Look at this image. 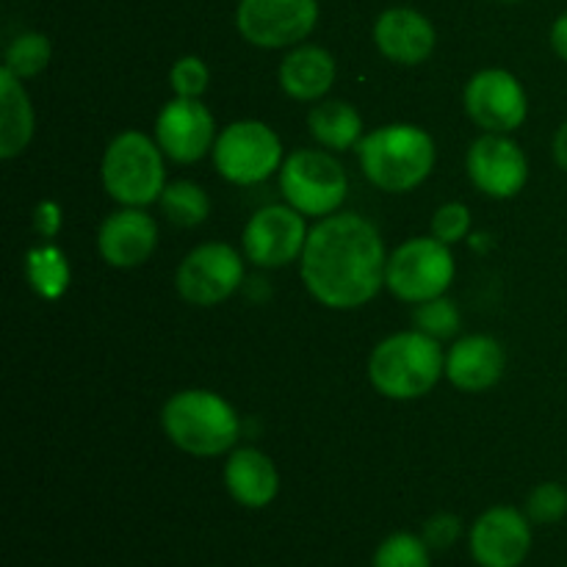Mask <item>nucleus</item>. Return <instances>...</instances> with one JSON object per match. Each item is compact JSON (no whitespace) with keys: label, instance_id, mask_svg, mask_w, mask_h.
<instances>
[{"label":"nucleus","instance_id":"1","mask_svg":"<svg viewBox=\"0 0 567 567\" xmlns=\"http://www.w3.org/2000/svg\"><path fill=\"white\" fill-rule=\"evenodd\" d=\"M385 244L374 221L360 214H332L310 227L299 271L316 302L354 310L385 286Z\"/></svg>","mask_w":567,"mask_h":567},{"label":"nucleus","instance_id":"2","mask_svg":"<svg viewBox=\"0 0 567 567\" xmlns=\"http://www.w3.org/2000/svg\"><path fill=\"white\" fill-rule=\"evenodd\" d=\"M358 158L371 186L388 194H404L432 175L437 150L424 127L393 122L360 138Z\"/></svg>","mask_w":567,"mask_h":567},{"label":"nucleus","instance_id":"3","mask_svg":"<svg viewBox=\"0 0 567 567\" xmlns=\"http://www.w3.org/2000/svg\"><path fill=\"white\" fill-rule=\"evenodd\" d=\"M161 426L172 446L194 457H221L241 437V419L233 404L205 388H188L166 399Z\"/></svg>","mask_w":567,"mask_h":567},{"label":"nucleus","instance_id":"4","mask_svg":"<svg viewBox=\"0 0 567 567\" xmlns=\"http://www.w3.org/2000/svg\"><path fill=\"white\" fill-rule=\"evenodd\" d=\"M446 374L441 341L421 330L396 332L374 347L369 358V380L377 393L393 402L421 399Z\"/></svg>","mask_w":567,"mask_h":567},{"label":"nucleus","instance_id":"5","mask_svg":"<svg viewBox=\"0 0 567 567\" xmlns=\"http://www.w3.org/2000/svg\"><path fill=\"white\" fill-rule=\"evenodd\" d=\"M103 188L125 208H147L158 203L166 188L164 150L142 131H125L103 153L100 164Z\"/></svg>","mask_w":567,"mask_h":567},{"label":"nucleus","instance_id":"6","mask_svg":"<svg viewBox=\"0 0 567 567\" xmlns=\"http://www.w3.org/2000/svg\"><path fill=\"white\" fill-rule=\"evenodd\" d=\"M280 192L302 216L324 219L338 214L349 194V177L341 161L327 150H293L280 166Z\"/></svg>","mask_w":567,"mask_h":567},{"label":"nucleus","instance_id":"7","mask_svg":"<svg viewBox=\"0 0 567 567\" xmlns=\"http://www.w3.org/2000/svg\"><path fill=\"white\" fill-rule=\"evenodd\" d=\"M454 255L449 244L435 236L408 238L399 244L385 264V286L408 305L443 297L454 280Z\"/></svg>","mask_w":567,"mask_h":567},{"label":"nucleus","instance_id":"8","mask_svg":"<svg viewBox=\"0 0 567 567\" xmlns=\"http://www.w3.org/2000/svg\"><path fill=\"white\" fill-rule=\"evenodd\" d=\"M214 166L233 186H255L280 172L282 142L266 122L238 120L230 122L216 136Z\"/></svg>","mask_w":567,"mask_h":567},{"label":"nucleus","instance_id":"9","mask_svg":"<svg viewBox=\"0 0 567 567\" xmlns=\"http://www.w3.org/2000/svg\"><path fill=\"white\" fill-rule=\"evenodd\" d=\"M319 22V0H238L236 28L264 50L297 48Z\"/></svg>","mask_w":567,"mask_h":567},{"label":"nucleus","instance_id":"10","mask_svg":"<svg viewBox=\"0 0 567 567\" xmlns=\"http://www.w3.org/2000/svg\"><path fill=\"white\" fill-rule=\"evenodd\" d=\"M244 282V258L230 244L208 241L181 260L175 288L188 305L214 308L230 299Z\"/></svg>","mask_w":567,"mask_h":567},{"label":"nucleus","instance_id":"11","mask_svg":"<svg viewBox=\"0 0 567 567\" xmlns=\"http://www.w3.org/2000/svg\"><path fill=\"white\" fill-rule=\"evenodd\" d=\"M308 216L291 205H266L244 227V255L260 269H282L302 258L308 244Z\"/></svg>","mask_w":567,"mask_h":567},{"label":"nucleus","instance_id":"12","mask_svg":"<svg viewBox=\"0 0 567 567\" xmlns=\"http://www.w3.org/2000/svg\"><path fill=\"white\" fill-rule=\"evenodd\" d=\"M463 103L474 125L485 133L518 131L529 114V97L518 78L507 70H482L465 83Z\"/></svg>","mask_w":567,"mask_h":567},{"label":"nucleus","instance_id":"13","mask_svg":"<svg viewBox=\"0 0 567 567\" xmlns=\"http://www.w3.org/2000/svg\"><path fill=\"white\" fill-rule=\"evenodd\" d=\"M471 183L493 199H513L529 183V161L509 133H485L465 155Z\"/></svg>","mask_w":567,"mask_h":567},{"label":"nucleus","instance_id":"14","mask_svg":"<svg viewBox=\"0 0 567 567\" xmlns=\"http://www.w3.org/2000/svg\"><path fill=\"white\" fill-rule=\"evenodd\" d=\"M471 557L480 567H520L532 551V520L515 507L485 509L468 535Z\"/></svg>","mask_w":567,"mask_h":567},{"label":"nucleus","instance_id":"15","mask_svg":"<svg viewBox=\"0 0 567 567\" xmlns=\"http://www.w3.org/2000/svg\"><path fill=\"white\" fill-rule=\"evenodd\" d=\"M216 122L203 100L175 97L155 120V142L175 164H197L216 144Z\"/></svg>","mask_w":567,"mask_h":567},{"label":"nucleus","instance_id":"16","mask_svg":"<svg viewBox=\"0 0 567 567\" xmlns=\"http://www.w3.org/2000/svg\"><path fill=\"white\" fill-rule=\"evenodd\" d=\"M158 247V225L144 208L114 210L105 216L97 233L100 258L114 269H136L153 258Z\"/></svg>","mask_w":567,"mask_h":567},{"label":"nucleus","instance_id":"17","mask_svg":"<svg viewBox=\"0 0 567 567\" xmlns=\"http://www.w3.org/2000/svg\"><path fill=\"white\" fill-rule=\"evenodd\" d=\"M374 42L377 50L393 64L415 66L430 59L432 50H435L437 33L430 17L410 9V6H393V9H385L377 17Z\"/></svg>","mask_w":567,"mask_h":567},{"label":"nucleus","instance_id":"18","mask_svg":"<svg viewBox=\"0 0 567 567\" xmlns=\"http://www.w3.org/2000/svg\"><path fill=\"white\" fill-rule=\"evenodd\" d=\"M507 371V352L493 336H465L449 349L446 380L463 393H482Z\"/></svg>","mask_w":567,"mask_h":567},{"label":"nucleus","instance_id":"19","mask_svg":"<svg viewBox=\"0 0 567 567\" xmlns=\"http://www.w3.org/2000/svg\"><path fill=\"white\" fill-rule=\"evenodd\" d=\"M225 487L233 502L247 509H264L280 493V474L269 454L260 449L244 446L227 457L225 463Z\"/></svg>","mask_w":567,"mask_h":567},{"label":"nucleus","instance_id":"20","mask_svg":"<svg viewBox=\"0 0 567 567\" xmlns=\"http://www.w3.org/2000/svg\"><path fill=\"white\" fill-rule=\"evenodd\" d=\"M336 59L330 50L319 48V44H297L288 50L286 59L280 61V89L293 100L302 103H313V100H324L327 92L336 83Z\"/></svg>","mask_w":567,"mask_h":567},{"label":"nucleus","instance_id":"21","mask_svg":"<svg viewBox=\"0 0 567 567\" xmlns=\"http://www.w3.org/2000/svg\"><path fill=\"white\" fill-rule=\"evenodd\" d=\"M33 105L22 81L9 70H0V158L11 161L25 153L33 138Z\"/></svg>","mask_w":567,"mask_h":567},{"label":"nucleus","instance_id":"22","mask_svg":"<svg viewBox=\"0 0 567 567\" xmlns=\"http://www.w3.org/2000/svg\"><path fill=\"white\" fill-rule=\"evenodd\" d=\"M310 136L332 153H343L363 138V120L347 100H319L308 114Z\"/></svg>","mask_w":567,"mask_h":567},{"label":"nucleus","instance_id":"23","mask_svg":"<svg viewBox=\"0 0 567 567\" xmlns=\"http://www.w3.org/2000/svg\"><path fill=\"white\" fill-rule=\"evenodd\" d=\"M25 277L37 297L59 299L70 288V260L53 244H39L25 255Z\"/></svg>","mask_w":567,"mask_h":567},{"label":"nucleus","instance_id":"24","mask_svg":"<svg viewBox=\"0 0 567 567\" xmlns=\"http://www.w3.org/2000/svg\"><path fill=\"white\" fill-rule=\"evenodd\" d=\"M161 214L177 227H199L210 216V199L203 186L192 181L166 183L158 199Z\"/></svg>","mask_w":567,"mask_h":567},{"label":"nucleus","instance_id":"25","mask_svg":"<svg viewBox=\"0 0 567 567\" xmlns=\"http://www.w3.org/2000/svg\"><path fill=\"white\" fill-rule=\"evenodd\" d=\"M50 53H53V48H50V39L44 37V33L25 31L9 42L3 66L11 75L25 81V78L39 75V72L50 64Z\"/></svg>","mask_w":567,"mask_h":567},{"label":"nucleus","instance_id":"26","mask_svg":"<svg viewBox=\"0 0 567 567\" xmlns=\"http://www.w3.org/2000/svg\"><path fill=\"white\" fill-rule=\"evenodd\" d=\"M432 548L413 532H393L377 546L371 567H432Z\"/></svg>","mask_w":567,"mask_h":567},{"label":"nucleus","instance_id":"27","mask_svg":"<svg viewBox=\"0 0 567 567\" xmlns=\"http://www.w3.org/2000/svg\"><path fill=\"white\" fill-rule=\"evenodd\" d=\"M460 310L452 299L443 293V297L430 299V302L415 305L413 310V324L415 330H421L424 336L435 338V341H446L460 332Z\"/></svg>","mask_w":567,"mask_h":567},{"label":"nucleus","instance_id":"28","mask_svg":"<svg viewBox=\"0 0 567 567\" xmlns=\"http://www.w3.org/2000/svg\"><path fill=\"white\" fill-rule=\"evenodd\" d=\"M524 513L529 515L532 524H559L567 515V487L563 482H543L526 496Z\"/></svg>","mask_w":567,"mask_h":567},{"label":"nucleus","instance_id":"29","mask_svg":"<svg viewBox=\"0 0 567 567\" xmlns=\"http://www.w3.org/2000/svg\"><path fill=\"white\" fill-rule=\"evenodd\" d=\"M169 83H172V92H175V97L199 100L210 83L208 64H205L199 55H183V59H177L175 64H172Z\"/></svg>","mask_w":567,"mask_h":567},{"label":"nucleus","instance_id":"30","mask_svg":"<svg viewBox=\"0 0 567 567\" xmlns=\"http://www.w3.org/2000/svg\"><path fill=\"white\" fill-rule=\"evenodd\" d=\"M471 233V210L463 203H446L432 216V236L441 238L443 244H460Z\"/></svg>","mask_w":567,"mask_h":567},{"label":"nucleus","instance_id":"31","mask_svg":"<svg viewBox=\"0 0 567 567\" xmlns=\"http://www.w3.org/2000/svg\"><path fill=\"white\" fill-rule=\"evenodd\" d=\"M460 535H463V520L452 513L432 515L421 529V537L432 551H449L460 540Z\"/></svg>","mask_w":567,"mask_h":567},{"label":"nucleus","instance_id":"32","mask_svg":"<svg viewBox=\"0 0 567 567\" xmlns=\"http://www.w3.org/2000/svg\"><path fill=\"white\" fill-rule=\"evenodd\" d=\"M61 225H64V214H61V205L53 203V199H42V203L33 208V230H37L39 238L50 241L61 233Z\"/></svg>","mask_w":567,"mask_h":567},{"label":"nucleus","instance_id":"33","mask_svg":"<svg viewBox=\"0 0 567 567\" xmlns=\"http://www.w3.org/2000/svg\"><path fill=\"white\" fill-rule=\"evenodd\" d=\"M551 48L559 59L567 61V11L557 17V22L551 25Z\"/></svg>","mask_w":567,"mask_h":567},{"label":"nucleus","instance_id":"34","mask_svg":"<svg viewBox=\"0 0 567 567\" xmlns=\"http://www.w3.org/2000/svg\"><path fill=\"white\" fill-rule=\"evenodd\" d=\"M554 161L559 164V169L567 172V120L559 125L557 136H554Z\"/></svg>","mask_w":567,"mask_h":567},{"label":"nucleus","instance_id":"35","mask_svg":"<svg viewBox=\"0 0 567 567\" xmlns=\"http://www.w3.org/2000/svg\"><path fill=\"white\" fill-rule=\"evenodd\" d=\"M507 3H515V0H507Z\"/></svg>","mask_w":567,"mask_h":567}]
</instances>
